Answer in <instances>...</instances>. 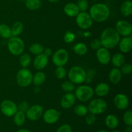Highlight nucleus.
<instances>
[{"instance_id": "1", "label": "nucleus", "mask_w": 132, "mask_h": 132, "mask_svg": "<svg viewBox=\"0 0 132 132\" xmlns=\"http://www.w3.org/2000/svg\"><path fill=\"white\" fill-rule=\"evenodd\" d=\"M120 35L115 28H108L103 31L101 35V42L102 46L106 49H112L116 47L119 43Z\"/></svg>"}, {"instance_id": "2", "label": "nucleus", "mask_w": 132, "mask_h": 132, "mask_svg": "<svg viewBox=\"0 0 132 132\" xmlns=\"http://www.w3.org/2000/svg\"><path fill=\"white\" fill-rule=\"evenodd\" d=\"M109 8L103 3H97L92 5L90 9V15L92 20L101 23L106 20L110 16Z\"/></svg>"}, {"instance_id": "3", "label": "nucleus", "mask_w": 132, "mask_h": 132, "mask_svg": "<svg viewBox=\"0 0 132 132\" xmlns=\"http://www.w3.org/2000/svg\"><path fill=\"white\" fill-rule=\"evenodd\" d=\"M70 81L74 84H81L87 78V75L85 70L81 67L76 66L70 69L68 73Z\"/></svg>"}, {"instance_id": "4", "label": "nucleus", "mask_w": 132, "mask_h": 132, "mask_svg": "<svg viewBox=\"0 0 132 132\" xmlns=\"http://www.w3.org/2000/svg\"><path fill=\"white\" fill-rule=\"evenodd\" d=\"M8 48L12 55H20L24 50V44L23 40L19 37H11L8 41Z\"/></svg>"}, {"instance_id": "5", "label": "nucleus", "mask_w": 132, "mask_h": 132, "mask_svg": "<svg viewBox=\"0 0 132 132\" xmlns=\"http://www.w3.org/2000/svg\"><path fill=\"white\" fill-rule=\"evenodd\" d=\"M32 78L33 75L30 70L26 68H23L17 73V83L21 87H27L32 83Z\"/></svg>"}, {"instance_id": "6", "label": "nucleus", "mask_w": 132, "mask_h": 132, "mask_svg": "<svg viewBox=\"0 0 132 132\" xmlns=\"http://www.w3.org/2000/svg\"><path fill=\"white\" fill-rule=\"evenodd\" d=\"M94 91L92 87L86 85L79 86L76 88L75 96L81 102H87L92 98Z\"/></svg>"}, {"instance_id": "7", "label": "nucleus", "mask_w": 132, "mask_h": 132, "mask_svg": "<svg viewBox=\"0 0 132 132\" xmlns=\"http://www.w3.org/2000/svg\"><path fill=\"white\" fill-rule=\"evenodd\" d=\"M106 102L101 98H96V99H93L90 102L88 107V112L95 115L104 113L106 110Z\"/></svg>"}, {"instance_id": "8", "label": "nucleus", "mask_w": 132, "mask_h": 132, "mask_svg": "<svg viewBox=\"0 0 132 132\" xmlns=\"http://www.w3.org/2000/svg\"><path fill=\"white\" fill-rule=\"evenodd\" d=\"M69 59L68 52L64 48L57 50L52 56V61L54 64L57 67H64Z\"/></svg>"}, {"instance_id": "9", "label": "nucleus", "mask_w": 132, "mask_h": 132, "mask_svg": "<svg viewBox=\"0 0 132 132\" xmlns=\"http://www.w3.org/2000/svg\"><path fill=\"white\" fill-rule=\"evenodd\" d=\"M0 109L4 116L12 117L18 112V106L12 101L6 99L2 101L0 105Z\"/></svg>"}, {"instance_id": "10", "label": "nucleus", "mask_w": 132, "mask_h": 132, "mask_svg": "<svg viewBox=\"0 0 132 132\" xmlns=\"http://www.w3.org/2000/svg\"><path fill=\"white\" fill-rule=\"evenodd\" d=\"M93 20L90 14L81 12L76 15V23L81 29H88L92 25Z\"/></svg>"}, {"instance_id": "11", "label": "nucleus", "mask_w": 132, "mask_h": 132, "mask_svg": "<svg viewBox=\"0 0 132 132\" xmlns=\"http://www.w3.org/2000/svg\"><path fill=\"white\" fill-rule=\"evenodd\" d=\"M115 29L120 36L123 37L131 36L132 34V26L127 21L120 20L117 22Z\"/></svg>"}, {"instance_id": "12", "label": "nucleus", "mask_w": 132, "mask_h": 132, "mask_svg": "<svg viewBox=\"0 0 132 132\" xmlns=\"http://www.w3.org/2000/svg\"><path fill=\"white\" fill-rule=\"evenodd\" d=\"M43 114V108L41 105L36 104L29 107L26 112V117L32 121H37Z\"/></svg>"}, {"instance_id": "13", "label": "nucleus", "mask_w": 132, "mask_h": 132, "mask_svg": "<svg viewBox=\"0 0 132 132\" xmlns=\"http://www.w3.org/2000/svg\"><path fill=\"white\" fill-rule=\"evenodd\" d=\"M60 116L61 112L54 108L47 110L43 114L44 121L49 125H52L57 122L58 120L59 119Z\"/></svg>"}, {"instance_id": "14", "label": "nucleus", "mask_w": 132, "mask_h": 132, "mask_svg": "<svg viewBox=\"0 0 132 132\" xmlns=\"http://www.w3.org/2000/svg\"><path fill=\"white\" fill-rule=\"evenodd\" d=\"M96 57L98 61L102 64H108L111 61L110 53L108 49L104 47H101L97 50Z\"/></svg>"}, {"instance_id": "15", "label": "nucleus", "mask_w": 132, "mask_h": 132, "mask_svg": "<svg viewBox=\"0 0 132 132\" xmlns=\"http://www.w3.org/2000/svg\"><path fill=\"white\" fill-rule=\"evenodd\" d=\"M48 63V57L44 53L38 54L36 56L34 60V67L37 70H43L47 66Z\"/></svg>"}, {"instance_id": "16", "label": "nucleus", "mask_w": 132, "mask_h": 132, "mask_svg": "<svg viewBox=\"0 0 132 132\" xmlns=\"http://www.w3.org/2000/svg\"><path fill=\"white\" fill-rule=\"evenodd\" d=\"M113 102L116 108L119 110H125L127 108L130 103L128 97L123 94H117L115 97Z\"/></svg>"}, {"instance_id": "17", "label": "nucleus", "mask_w": 132, "mask_h": 132, "mask_svg": "<svg viewBox=\"0 0 132 132\" xmlns=\"http://www.w3.org/2000/svg\"><path fill=\"white\" fill-rule=\"evenodd\" d=\"M76 97L72 92H68L64 94L61 100V106L64 109H68L74 105Z\"/></svg>"}, {"instance_id": "18", "label": "nucleus", "mask_w": 132, "mask_h": 132, "mask_svg": "<svg viewBox=\"0 0 132 132\" xmlns=\"http://www.w3.org/2000/svg\"><path fill=\"white\" fill-rule=\"evenodd\" d=\"M118 45L122 53L130 52L132 49V37L131 36L124 37L122 39H120Z\"/></svg>"}, {"instance_id": "19", "label": "nucleus", "mask_w": 132, "mask_h": 132, "mask_svg": "<svg viewBox=\"0 0 132 132\" xmlns=\"http://www.w3.org/2000/svg\"><path fill=\"white\" fill-rule=\"evenodd\" d=\"M64 12L69 17H76L80 12L77 5L73 3H67L64 6Z\"/></svg>"}, {"instance_id": "20", "label": "nucleus", "mask_w": 132, "mask_h": 132, "mask_svg": "<svg viewBox=\"0 0 132 132\" xmlns=\"http://www.w3.org/2000/svg\"><path fill=\"white\" fill-rule=\"evenodd\" d=\"M122 78V73L118 68H114L111 70L109 73V80L112 84H118Z\"/></svg>"}, {"instance_id": "21", "label": "nucleus", "mask_w": 132, "mask_h": 132, "mask_svg": "<svg viewBox=\"0 0 132 132\" xmlns=\"http://www.w3.org/2000/svg\"><path fill=\"white\" fill-rule=\"evenodd\" d=\"M110 92V86L105 82L98 84L95 88V93L99 97H104L108 94Z\"/></svg>"}, {"instance_id": "22", "label": "nucleus", "mask_w": 132, "mask_h": 132, "mask_svg": "<svg viewBox=\"0 0 132 132\" xmlns=\"http://www.w3.org/2000/svg\"><path fill=\"white\" fill-rule=\"evenodd\" d=\"M105 125L108 128L115 129L118 126L119 119L115 115L110 114L105 118Z\"/></svg>"}, {"instance_id": "23", "label": "nucleus", "mask_w": 132, "mask_h": 132, "mask_svg": "<svg viewBox=\"0 0 132 132\" xmlns=\"http://www.w3.org/2000/svg\"><path fill=\"white\" fill-rule=\"evenodd\" d=\"M125 57L123 54L121 53H117L114 54L112 57V64L116 68H119L121 66L125 64Z\"/></svg>"}, {"instance_id": "24", "label": "nucleus", "mask_w": 132, "mask_h": 132, "mask_svg": "<svg viewBox=\"0 0 132 132\" xmlns=\"http://www.w3.org/2000/svg\"><path fill=\"white\" fill-rule=\"evenodd\" d=\"M121 14L124 16H130L132 14V3L131 1L127 0L122 3L121 6Z\"/></svg>"}, {"instance_id": "25", "label": "nucleus", "mask_w": 132, "mask_h": 132, "mask_svg": "<svg viewBox=\"0 0 132 132\" xmlns=\"http://www.w3.org/2000/svg\"><path fill=\"white\" fill-rule=\"evenodd\" d=\"M46 80V75L43 72H38L33 76L32 82L36 86H40L45 82Z\"/></svg>"}, {"instance_id": "26", "label": "nucleus", "mask_w": 132, "mask_h": 132, "mask_svg": "<svg viewBox=\"0 0 132 132\" xmlns=\"http://www.w3.org/2000/svg\"><path fill=\"white\" fill-rule=\"evenodd\" d=\"M23 24L21 22L17 21L13 24L12 27H11V33L12 36L14 37H18L19 35L22 33L23 30Z\"/></svg>"}, {"instance_id": "27", "label": "nucleus", "mask_w": 132, "mask_h": 132, "mask_svg": "<svg viewBox=\"0 0 132 132\" xmlns=\"http://www.w3.org/2000/svg\"><path fill=\"white\" fill-rule=\"evenodd\" d=\"M14 116V122L17 126H22L25 122L26 115L24 114V112L18 110Z\"/></svg>"}, {"instance_id": "28", "label": "nucleus", "mask_w": 132, "mask_h": 132, "mask_svg": "<svg viewBox=\"0 0 132 132\" xmlns=\"http://www.w3.org/2000/svg\"><path fill=\"white\" fill-rule=\"evenodd\" d=\"M0 36L4 39H9L12 37L11 28L6 24H0Z\"/></svg>"}, {"instance_id": "29", "label": "nucleus", "mask_w": 132, "mask_h": 132, "mask_svg": "<svg viewBox=\"0 0 132 132\" xmlns=\"http://www.w3.org/2000/svg\"><path fill=\"white\" fill-rule=\"evenodd\" d=\"M25 6L30 10H36L41 6V0H26Z\"/></svg>"}, {"instance_id": "30", "label": "nucleus", "mask_w": 132, "mask_h": 132, "mask_svg": "<svg viewBox=\"0 0 132 132\" xmlns=\"http://www.w3.org/2000/svg\"><path fill=\"white\" fill-rule=\"evenodd\" d=\"M73 51L79 55H84L87 52V46L83 43H78L73 48Z\"/></svg>"}, {"instance_id": "31", "label": "nucleus", "mask_w": 132, "mask_h": 132, "mask_svg": "<svg viewBox=\"0 0 132 132\" xmlns=\"http://www.w3.org/2000/svg\"><path fill=\"white\" fill-rule=\"evenodd\" d=\"M88 108L83 104H78L74 108V113L79 117H84L86 116L88 113Z\"/></svg>"}, {"instance_id": "32", "label": "nucleus", "mask_w": 132, "mask_h": 132, "mask_svg": "<svg viewBox=\"0 0 132 132\" xmlns=\"http://www.w3.org/2000/svg\"><path fill=\"white\" fill-rule=\"evenodd\" d=\"M44 47L42 45L39 43H34L30 45L29 48V51L34 55H38L43 52Z\"/></svg>"}, {"instance_id": "33", "label": "nucleus", "mask_w": 132, "mask_h": 132, "mask_svg": "<svg viewBox=\"0 0 132 132\" xmlns=\"http://www.w3.org/2000/svg\"><path fill=\"white\" fill-rule=\"evenodd\" d=\"M31 63V57L28 54H22L19 57V63L23 68H27Z\"/></svg>"}, {"instance_id": "34", "label": "nucleus", "mask_w": 132, "mask_h": 132, "mask_svg": "<svg viewBox=\"0 0 132 132\" xmlns=\"http://www.w3.org/2000/svg\"><path fill=\"white\" fill-rule=\"evenodd\" d=\"M61 88L63 91L66 92L67 93L72 92L75 90L74 83L70 81H66L63 82L61 85Z\"/></svg>"}, {"instance_id": "35", "label": "nucleus", "mask_w": 132, "mask_h": 132, "mask_svg": "<svg viewBox=\"0 0 132 132\" xmlns=\"http://www.w3.org/2000/svg\"><path fill=\"white\" fill-rule=\"evenodd\" d=\"M55 75L59 79L64 78L67 75V70L63 67H57L55 71Z\"/></svg>"}, {"instance_id": "36", "label": "nucleus", "mask_w": 132, "mask_h": 132, "mask_svg": "<svg viewBox=\"0 0 132 132\" xmlns=\"http://www.w3.org/2000/svg\"><path fill=\"white\" fill-rule=\"evenodd\" d=\"M123 121L127 126L132 125V112L131 110H128L124 113Z\"/></svg>"}, {"instance_id": "37", "label": "nucleus", "mask_w": 132, "mask_h": 132, "mask_svg": "<svg viewBox=\"0 0 132 132\" xmlns=\"http://www.w3.org/2000/svg\"><path fill=\"white\" fill-rule=\"evenodd\" d=\"M75 38H76V35L73 32H70V31H68L64 34V42L67 43H72L74 41Z\"/></svg>"}, {"instance_id": "38", "label": "nucleus", "mask_w": 132, "mask_h": 132, "mask_svg": "<svg viewBox=\"0 0 132 132\" xmlns=\"http://www.w3.org/2000/svg\"><path fill=\"white\" fill-rule=\"evenodd\" d=\"M77 5L79 11L85 12L88 7V3L87 0H79Z\"/></svg>"}, {"instance_id": "39", "label": "nucleus", "mask_w": 132, "mask_h": 132, "mask_svg": "<svg viewBox=\"0 0 132 132\" xmlns=\"http://www.w3.org/2000/svg\"><path fill=\"white\" fill-rule=\"evenodd\" d=\"M132 71V66L130 63H126L124 64L123 65L121 66V72L125 75L130 74Z\"/></svg>"}, {"instance_id": "40", "label": "nucleus", "mask_w": 132, "mask_h": 132, "mask_svg": "<svg viewBox=\"0 0 132 132\" xmlns=\"http://www.w3.org/2000/svg\"><path fill=\"white\" fill-rule=\"evenodd\" d=\"M102 47V44L99 39H95L90 43V48L94 50H97Z\"/></svg>"}, {"instance_id": "41", "label": "nucleus", "mask_w": 132, "mask_h": 132, "mask_svg": "<svg viewBox=\"0 0 132 132\" xmlns=\"http://www.w3.org/2000/svg\"><path fill=\"white\" fill-rule=\"evenodd\" d=\"M86 118H85V122L88 125H92L95 123L96 121V117L94 113H89L86 115Z\"/></svg>"}, {"instance_id": "42", "label": "nucleus", "mask_w": 132, "mask_h": 132, "mask_svg": "<svg viewBox=\"0 0 132 132\" xmlns=\"http://www.w3.org/2000/svg\"><path fill=\"white\" fill-rule=\"evenodd\" d=\"M28 108H29V107H28V104L26 101L21 102V103H19V105L18 106V110L24 112V113H26V112H27Z\"/></svg>"}, {"instance_id": "43", "label": "nucleus", "mask_w": 132, "mask_h": 132, "mask_svg": "<svg viewBox=\"0 0 132 132\" xmlns=\"http://www.w3.org/2000/svg\"><path fill=\"white\" fill-rule=\"evenodd\" d=\"M56 132H72V128L68 125H63L57 129Z\"/></svg>"}, {"instance_id": "44", "label": "nucleus", "mask_w": 132, "mask_h": 132, "mask_svg": "<svg viewBox=\"0 0 132 132\" xmlns=\"http://www.w3.org/2000/svg\"><path fill=\"white\" fill-rule=\"evenodd\" d=\"M43 53H44V54H45L46 56L49 57L50 55H52V50L50 48H46V49H44L43 52Z\"/></svg>"}, {"instance_id": "45", "label": "nucleus", "mask_w": 132, "mask_h": 132, "mask_svg": "<svg viewBox=\"0 0 132 132\" xmlns=\"http://www.w3.org/2000/svg\"><path fill=\"white\" fill-rule=\"evenodd\" d=\"M125 132H132L131 126H128V127L126 128Z\"/></svg>"}, {"instance_id": "46", "label": "nucleus", "mask_w": 132, "mask_h": 132, "mask_svg": "<svg viewBox=\"0 0 132 132\" xmlns=\"http://www.w3.org/2000/svg\"><path fill=\"white\" fill-rule=\"evenodd\" d=\"M34 91L35 92V93H39L40 91V88L38 87V86H36V87L35 88L34 90Z\"/></svg>"}, {"instance_id": "47", "label": "nucleus", "mask_w": 132, "mask_h": 132, "mask_svg": "<svg viewBox=\"0 0 132 132\" xmlns=\"http://www.w3.org/2000/svg\"><path fill=\"white\" fill-rule=\"evenodd\" d=\"M17 132H30L29 130H27V129H21V130H19V131H18Z\"/></svg>"}, {"instance_id": "48", "label": "nucleus", "mask_w": 132, "mask_h": 132, "mask_svg": "<svg viewBox=\"0 0 132 132\" xmlns=\"http://www.w3.org/2000/svg\"><path fill=\"white\" fill-rule=\"evenodd\" d=\"M48 1H50V2L51 3H55V2H57L59 0H48Z\"/></svg>"}, {"instance_id": "49", "label": "nucleus", "mask_w": 132, "mask_h": 132, "mask_svg": "<svg viewBox=\"0 0 132 132\" xmlns=\"http://www.w3.org/2000/svg\"><path fill=\"white\" fill-rule=\"evenodd\" d=\"M98 132H108L107 131H106V130H99Z\"/></svg>"}, {"instance_id": "50", "label": "nucleus", "mask_w": 132, "mask_h": 132, "mask_svg": "<svg viewBox=\"0 0 132 132\" xmlns=\"http://www.w3.org/2000/svg\"><path fill=\"white\" fill-rule=\"evenodd\" d=\"M113 132H120L119 131H117V130H116V131H113Z\"/></svg>"}]
</instances>
